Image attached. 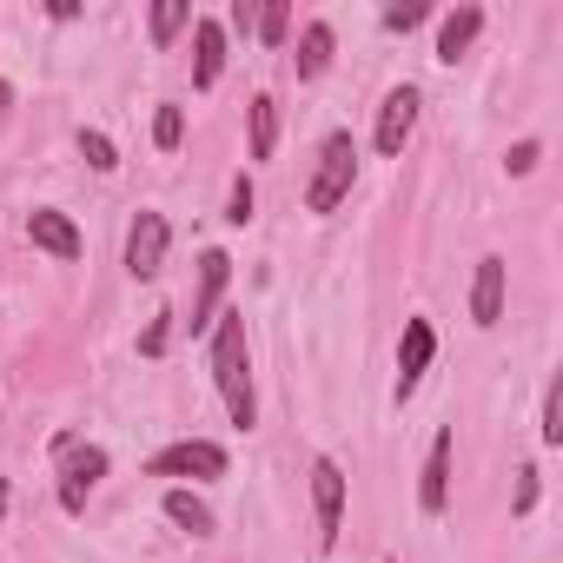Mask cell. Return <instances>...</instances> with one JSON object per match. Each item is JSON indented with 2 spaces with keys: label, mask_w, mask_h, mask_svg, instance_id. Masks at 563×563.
Returning <instances> with one entry per match:
<instances>
[{
  "label": "cell",
  "mask_w": 563,
  "mask_h": 563,
  "mask_svg": "<svg viewBox=\"0 0 563 563\" xmlns=\"http://www.w3.org/2000/svg\"><path fill=\"white\" fill-rule=\"evenodd\" d=\"M212 378H219V398H225L232 424L252 431L258 398H252V358H245V319H239V312H225V319L212 325Z\"/></svg>",
  "instance_id": "1"
},
{
  "label": "cell",
  "mask_w": 563,
  "mask_h": 563,
  "mask_svg": "<svg viewBox=\"0 0 563 563\" xmlns=\"http://www.w3.org/2000/svg\"><path fill=\"white\" fill-rule=\"evenodd\" d=\"M352 179H358V146H352V133H332V140L319 146V179H312L306 206H312V212H332V206L352 192Z\"/></svg>",
  "instance_id": "2"
},
{
  "label": "cell",
  "mask_w": 563,
  "mask_h": 563,
  "mask_svg": "<svg viewBox=\"0 0 563 563\" xmlns=\"http://www.w3.org/2000/svg\"><path fill=\"white\" fill-rule=\"evenodd\" d=\"M107 477V451L100 444H80L74 431L60 438V504L80 517L87 510V497H93V484Z\"/></svg>",
  "instance_id": "3"
},
{
  "label": "cell",
  "mask_w": 563,
  "mask_h": 563,
  "mask_svg": "<svg viewBox=\"0 0 563 563\" xmlns=\"http://www.w3.org/2000/svg\"><path fill=\"white\" fill-rule=\"evenodd\" d=\"M146 471H153V477H225V451H219L212 438H179V444L153 451Z\"/></svg>",
  "instance_id": "4"
},
{
  "label": "cell",
  "mask_w": 563,
  "mask_h": 563,
  "mask_svg": "<svg viewBox=\"0 0 563 563\" xmlns=\"http://www.w3.org/2000/svg\"><path fill=\"white\" fill-rule=\"evenodd\" d=\"M166 245H173L166 219H159V212H140V219H133V232H126V272H133V278H159Z\"/></svg>",
  "instance_id": "5"
},
{
  "label": "cell",
  "mask_w": 563,
  "mask_h": 563,
  "mask_svg": "<svg viewBox=\"0 0 563 563\" xmlns=\"http://www.w3.org/2000/svg\"><path fill=\"white\" fill-rule=\"evenodd\" d=\"M312 510H319V550L339 543V517H345V471L332 457L312 464Z\"/></svg>",
  "instance_id": "6"
},
{
  "label": "cell",
  "mask_w": 563,
  "mask_h": 563,
  "mask_svg": "<svg viewBox=\"0 0 563 563\" xmlns=\"http://www.w3.org/2000/svg\"><path fill=\"white\" fill-rule=\"evenodd\" d=\"M418 87H398V93H385V107H378V153L385 159H398L405 153V140H411V126H418Z\"/></svg>",
  "instance_id": "7"
},
{
  "label": "cell",
  "mask_w": 563,
  "mask_h": 563,
  "mask_svg": "<svg viewBox=\"0 0 563 563\" xmlns=\"http://www.w3.org/2000/svg\"><path fill=\"white\" fill-rule=\"evenodd\" d=\"M431 352H438V332H431V319H411V325H405V345H398V398H411V391L424 385V372H431Z\"/></svg>",
  "instance_id": "8"
},
{
  "label": "cell",
  "mask_w": 563,
  "mask_h": 563,
  "mask_svg": "<svg viewBox=\"0 0 563 563\" xmlns=\"http://www.w3.org/2000/svg\"><path fill=\"white\" fill-rule=\"evenodd\" d=\"M225 278H232V258L212 245V252H199V292H192V332H206V325H219V292H225Z\"/></svg>",
  "instance_id": "9"
},
{
  "label": "cell",
  "mask_w": 563,
  "mask_h": 563,
  "mask_svg": "<svg viewBox=\"0 0 563 563\" xmlns=\"http://www.w3.org/2000/svg\"><path fill=\"white\" fill-rule=\"evenodd\" d=\"M27 239H34L41 252H54V258H80V232H74V219L54 212V206H34V212H27Z\"/></svg>",
  "instance_id": "10"
},
{
  "label": "cell",
  "mask_w": 563,
  "mask_h": 563,
  "mask_svg": "<svg viewBox=\"0 0 563 563\" xmlns=\"http://www.w3.org/2000/svg\"><path fill=\"white\" fill-rule=\"evenodd\" d=\"M418 504H424V517H444V504H451V431H438V438H431V457H424Z\"/></svg>",
  "instance_id": "11"
},
{
  "label": "cell",
  "mask_w": 563,
  "mask_h": 563,
  "mask_svg": "<svg viewBox=\"0 0 563 563\" xmlns=\"http://www.w3.org/2000/svg\"><path fill=\"white\" fill-rule=\"evenodd\" d=\"M471 319L490 332L497 319H504V258L490 252V258H477V286H471Z\"/></svg>",
  "instance_id": "12"
},
{
  "label": "cell",
  "mask_w": 563,
  "mask_h": 563,
  "mask_svg": "<svg viewBox=\"0 0 563 563\" xmlns=\"http://www.w3.org/2000/svg\"><path fill=\"white\" fill-rule=\"evenodd\" d=\"M192 47H199V60H192V87H212L219 67H225V27H219V21H192Z\"/></svg>",
  "instance_id": "13"
},
{
  "label": "cell",
  "mask_w": 563,
  "mask_h": 563,
  "mask_svg": "<svg viewBox=\"0 0 563 563\" xmlns=\"http://www.w3.org/2000/svg\"><path fill=\"white\" fill-rule=\"evenodd\" d=\"M477 27H484V8H457V14H444V27H438V60H457V54L477 41Z\"/></svg>",
  "instance_id": "14"
},
{
  "label": "cell",
  "mask_w": 563,
  "mask_h": 563,
  "mask_svg": "<svg viewBox=\"0 0 563 563\" xmlns=\"http://www.w3.org/2000/svg\"><path fill=\"white\" fill-rule=\"evenodd\" d=\"M292 67H299V80H319V74L332 67V27H325V21H312V27L299 34V54H292Z\"/></svg>",
  "instance_id": "15"
},
{
  "label": "cell",
  "mask_w": 563,
  "mask_h": 563,
  "mask_svg": "<svg viewBox=\"0 0 563 563\" xmlns=\"http://www.w3.org/2000/svg\"><path fill=\"white\" fill-rule=\"evenodd\" d=\"M166 517H173V523H179L186 537H212V510H206V504H199L192 490H179V484L166 490Z\"/></svg>",
  "instance_id": "16"
},
{
  "label": "cell",
  "mask_w": 563,
  "mask_h": 563,
  "mask_svg": "<svg viewBox=\"0 0 563 563\" xmlns=\"http://www.w3.org/2000/svg\"><path fill=\"white\" fill-rule=\"evenodd\" d=\"M278 153V107H272V93H258L252 100V159H272Z\"/></svg>",
  "instance_id": "17"
},
{
  "label": "cell",
  "mask_w": 563,
  "mask_h": 563,
  "mask_svg": "<svg viewBox=\"0 0 563 563\" xmlns=\"http://www.w3.org/2000/svg\"><path fill=\"white\" fill-rule=\"evenodd\" d=\"M179 27H192V8H186V0H159V8H153V41L166 47Z\"/></svg>",
  "instance_id": "18"
},
{
  "label": "cell",
  "mask_w": 563,
  "mask_h": 563,
  "mask_svg": "<svg viewBox=\"0 0 563 563\" xmlns=\"http://www.w3.org/2000/svg\"><path fill=\"white\" fill-rule=\"evenodd\" d=\"M286 27H292V8H286V0H272V8H258V41H265V47H278V41H286Z\"/></svg>",
  "instance_id": "19"
},
{
  "label": "cell",
  "mask_w": 563,
  "mask_h": 563,
  "mask_svg": "<svg viewBox=\"0 0 563 563\" xmlns=\"http://www.w3.org/2000/svg\"><path fill=\"white\" fill-rule=\"evenodd\" d=\"M179 133H186V113H179V107H159V113H153V140H159V153H173Z\"/></svg>",
  "instance_id": "20"
},
{
  "label": "cell",
  "mask_w": 563,
  "mask_h": 563,
  "mask_svg": "<svg viewBox=\"0 0 563 563\" xmlns=\"http://www.w3.org/2000/svg\"><path fill=\"white\" fill-rule=\"evenodd\" d=\"M80 153H87V166H93V173H113V166H120V153H113V140H107V133H80Z\"/></svg>",
  "instance_id": "21"
},
{
  "label": "cell",
  "mask_w": 563,
  "mask_h": 563,
  "mask_svg": "<svg viewBox=\"0 0 563 563\" xmlns=\"http://www.w3.org/2000/svg\"><path fill=\"white\" fill-rule=\"evenodd\" d=\"M543 444H563V385L543 391Z\"/></svg>",
  "instance_id": "22"
},
{
  "label": "cell",
  "mask_w": 563,
  "mask_h": 563,
  "mask_svg": "<svg viewBox=\"0 0 563 563\" xmlns=\"http://www.w3.org/2000/svg\"><path fill=\"white\" fill-rule=\"evenodd\" d=\"M225 219H232V225H245V219H252V179H245V173L232 179V199H225Z\"/></svg>",
  "instance_id": "23"
},
{
  "label": "cell",
  "mask_w": 563,
  "mask_h": 563,
  "mask_svg": "<svg viewBox=\"0 0 563 563\" xmlns=\"http://www.w3.org/2000/svg\"><path fill=\"white\" fill-rule=\"evenodd\" d=\"M418 21H424V8H418V0H411V8H391V14H385V27H391V34H411Z\"/></svg>",
  "instance_id": "24"
},
{
  "label": "cell",
  "mask_w": 563,
  "mask_h": 563,
  "mask_svg": "<svg viewBox=\"0 0 563 563\" xmlns=\"http://www.w3.org/2000/svg\"><path fill=\"white\" fill-rule=\"evenodd\" d=\"M537 504V471H517V510H530Z\"/></svg>",
  "instance_id": "25"
},
{
  "label": "cell",
  "mask_w": 563,
  "mask_h": 563,
  "mask_svg": "<svg viewBox=\"0 0 563 563\" xmlns=\"http://www.w3.org/2000/svg\"><path fill=\"white\" fill-rule=\"evenodd\" d=\"M530 166H537V140H523V146L510 153V173H530Z\"/></svg>",
  "instance_id": "26"
},
{
  "label": "cell",
  "mask_w": 563,
  "mask_h": 563,
  "mask_svg": "<svg viewBox=\"0 0 563 563\" xmlns=\"http://www.w3.org/2000/svg\"><path fill=\"white\" fill-rule=\"evenodd\" d=\"M140 352H166V319H153V325H146V339H140Z\"/></svg>",
  "instance_id": "27"
},
{
  "label": "cell",
  "mask_w": 563,
  "mask_h": 563,
  "mask_svg": "<svg viewBox=\"0 0 563 563\" xmlns=\"http://www.w3.org/2000/svg\"><path fill=\"white\" fill-rule=\"evenodd\" d=\"M8 100H14V87H8V80H0V113H8Z\"/></svg>",
  "instance_id": "28"
},
{
  "label": "cell",
  "mask_w": 563,
  "mask_h": 563,
  "mask_svg": "<svg viewBox=\"0 0 563 563\" xmlns=\"http://www.w3.org/2000/svg\"><path fill=\"white\" fill-rule=\"evenodd\" d=\"M0 517H8V484H0Z\"/></svg>",
  "instance_id": "29"
}]
</instances>
